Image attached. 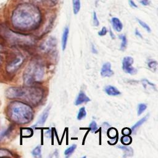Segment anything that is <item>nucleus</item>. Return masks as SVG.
Returning a JSON list of instances; mask_svg holds the SVG:
<instances>
[{
	"label": "nucleus",
	"mask_w": 158,
	"mask_h": 158,
	"mask_svg": "<svg viewBox=\"0 0 158 158\" xmlns=\"http://www.w3.org/2000/svg\"><path fill=\"white\" fill-rule=\"evenodd\" d=\"M40 13L33 6L24 4L14 11L12 22L15 27L21 29H28L38 23Z\"/></svg>",
	"instance_id": "f257e3e1"
},
{
	"label": "nucleus",
	"mask_w": 158,
	"mask_h": 158,
	"mask_svg": "<svg viewBox=\"0 0 158 158\" xmlns=\"http://www.w3.org/2000/svg\"><path fill=\"white\" fill-rule=\"evenodd\" d=\"M8 115L14 122L19 124H27L32 120L33 110L27 104L14 101L9 106Z\"/></svg>",
	"instance_id": "f03ea898"
},
{
	"label": "nucleus",
	"mask_w": 158,
	"mask_h": 158,
	"mask_svg": "<svg viewBox=\"0 0 158 158\" xmlns=\"http://www.w3.org/2000/svg\"><path fill=\"white\" fill-rule=\"evenodd\" d=\"M6 95L9 98H22L32 104H37L43 98V91L37 88L11 87L7 89Z\"/></svg>",
	"instance_id": "7ed1b4c3"
},
{
	"label": "nucleus",
	"mask_w": 158,
	"mask_h": 158,
	"mask_svg": "<svg viewBox=\"0 0 158 158\" xmlns=\"http://www.w3.org/2000/svg\"><path fill=\"white\" fill-rule=\"evenodd\" d=\"M44 75L43 66L36 62L29 64L23 74L24 83L30 85L34 82L40 81L43 80Z\"/></svg>",
	"instance_id": "20e7f679"
},
{
	"label": "nucleus",
	"mask_w": 158,
	"mask_h": 158,
	"mask_svg": "<svg viewBox=\"0 0 158 158\" xmlns=\"http://www.w3.org/2000/svg\"><path fill=\"white\" fill-rule=\"evenodd\" d=\"M134 62L133 58L130 56H126L122 60V69L127 73L131 75L136 73L137 70L135 68L132 67V64Z\"/></svg>",
	"instance_id": "39448f33"
},
{
	"label": "nucleus",
	"mask_w": 158,
	"mask_h": 158,
	"mask_svg": "<svg viewBox=\"0 0 158 158\" xmlns=\"http://www.w3.org/2000/svg\"><path fill=\"white\" fill-rule=\"evenodd\" d=\"M50 108H51V106H48L46 109L43 110L42 114L41 115V116L40 117L38 122L36 123V124L33 126V127H41L43 126L44 125V123L46 122L49 114V110H50Z\"/></svg>",
	"instance_id": "423d86ee"
},
{
	"label": "nucleus",
	"mask_w": 158,
	"mask_h": 158,
	"mask_svg": "<svg viewBox=\"0 0 158 158\" xmlns=\"http://www.w3.org/2000/svg\"><path fill=\"white\" fill-rule=\"evenodd\" d=\"M114 72L111 69V64L110 62L104 63L101 69V75L103 77H110L114 75Z\"/></svg>",
	"instance_id": "0eeeda50"
},
{
	"label": "nucleus",
	"mask_w": 158,
	"mask_h": 158,
	"mask_svg": "<svg viewBox=\"0 0 158 158\" xmlns=\"http://www.w3.org/2000/svg\"><path fill=\"white\" fill-rule=\"evenodd\" d=\"M91 99L89 97H88L84 91H80L76 98V100L75 101V104L76 106H78L80 104H81L82 103L88 102L90 101Z\"/></svg>",
	"instance_id": "6e6552de"
},
{
	"label": "nucleus",
	"mask_w": 158,
	"mask_h": 158,
	"mask_svg": "<svg viewBox=\"0 0 158 158\" xmlns=\"http://www.w3.org/2000/svg\"><path fill=\"white\" fill-rule=\"evenodd\" d=\"M23 60V58L20 56H19L17 58H15V60L8 65L7 70L9 72H14V70H17L22 63Z\"/></svg>",
	"instance_id": "1a4fd4ad"
},
{
	"label": "nucleus",
	"mask_w": 158,
	"mask_h": 158,
	"mask_svg": "<svg viewBox=\"0 0 158 158\" xmlns=\"http://www.w3.org/2000/svg\"><path fill=\"white\" fill-rule=\"evenodd\" d=\"M104 91L106 93V94L109 96H115L120 94V91H118V89H117L116 87L112 85H107L104 88Z\"/></svg>",
	"instance_id": "9d476101"
},
{
	"label": "nucleus",
	"mask_w": 158,
	"mask_h": 158,
	"mask_svg": "<svg viewBox=\"0 0 158 158\" xmlns=\"http://www.w3.org/2000/svg\"><path fill=\"white\" fill-rule=\"evenodd\" d=\"M111 23L113 28L118 32L121 31L123 29V24L122 22L117 17H112L111 19Z\"/></svg>",
	"instance_id": "9b49d317"
},
{
	"label": "nucleus",
	"mask_w": 158,
	"mask_h": 158,
	"mask_svg": "<svg viewBox=\"0 0 158 158\" xmlns=\"http://www.w3.org/2000/svg\"><path fill=\"white\" fill-rule=\"evenodd\" d=\"M69 33V28L68 27H66L64 30L62 36V48L63 51H64L66 48Z\"/></svg>",
	"instance_id": "f8f14e48"
},
{
	"label": "nucleus",
	"mask_w": 158,
	"mask_h": 158,
	"mask_svg": "<svg viewBox=\"0 0 158 158\" xmlns=\"http://www.w3.org/2000/svg\"><path fill=\"white\" fill-rule=\"evenodd\" d=\"M149 117V114H147L146 115H145L143 118H141L139 120H138L131 128V132H133V133H135L136 132V131L138 129V128L141 126L148 118Z\"/></svg>",
	"instance_id": "ddd939ff"
},
{
	"label": "nucleus",
	"mask_w": 158,
	"mask_h": 158,
	"mask_svg": "<svg viewBox=\"0 0 158 158\" xmlns=\"http://www.w3.org/2000/svg\"><path fill=\"white\" fill-rule=\"evenodd\" d=\"M118 148L124 151L125 154L123 157L131 156L133 154V151L131 147H129L127 146H118Z\"/></svg>",
	"instance_id": "4468645a"
},
{
	"label": "nucleus",
	"mask_w": 158,
	"mask_h": 158,
	"mask_svg": "<svg viewBox=\"0 0 158 158\" xmlns=\"http://www.w3.org/2000/svg\"><path fill=\"white\" fill-rule=\"evenodd\" d=\"M72 7L73 12L75 15H77L81 8V2L80 0H72Z\"/></svg>",
	"instance_id": "2eb2a0df"
},
{
	"label": "nucleus",
	"mask_w": 158,
	"mask_h": 158,
	"mask_svg": "<svg viewBox=\"0 0 158 158\" xmlns=\"http://www.w3.org/2000/svg\"><path fill=\"white\" fill-rule=\"evenodd\" d=\"M55 38L54 39H49V40L48 41H46V44L44 45V48H43V49L44 51L45 50H50L49 49L53 48L55 46Z\"/></svg>",
	"instance_id": "dca6fc26"
},
{
	"label": "nucleus",
	"mask_w": 158,
	"mask_h": 158,
	"mask_svg": "<svg viewBox=\"0 0 158 158\" xmlns=\"http://www.w3.org/2000/svg\"><path fill=\"white\" fill-rule=\"evenodd\" d=\"M76 148H77V145L76 144H73V145L70 146V147H69L68 148H67L64 151L65 156L66 157H70L72 154V153L75 151Z\"/></svg>",
	"instance_id": "f3484780"
},
{
	"label": "nucleus",
	"mask_w": 158,
	"mask_h": 158,
	"mask_svg": "<svg viewBox=\"0 0 158 158\" xmlns=\"http://www.w3.org/2000/svg\"><path fill=\"white\" fill-rule=\"evenodd\" d=\"M86 112L85 110V107H82L80 109V110L78 112L77 118L78 120H82L83 118H84L86 117Z\"/></svg>",
	"instance_id": "a211bd4d"
},
{
	"label": "nucleus",
	"mask_w": 158,
	"mask_h": 158,
	"mask_svg": "<svg viewBox=\"0 0 158 158\" xmlns=\"http://www.w3.org/2000/svg\"><path fill=\"white\" fill-rule=\"evenodd\" d=\"M119 38L122 40V43L120 44V49L122 51H124L127 46V39L125 35H121L119 36Z\"/></svg>",
	"instance_id": "6ab92c4d"
},
{
	"label": "nucleus",
	"mask_w": 158,
	"mask_h": 158,
	"mask_svg": "<svg viewBox=\"0 0 158 158\" xmlns=\"http://www.w3.org/2000/svg\"><path fill=\"white\" fill-rule=\"evenodd\" d=\"M32 155L35 157H41V146H37L31 152Z\"/></svg>",
	"instance_id": "aec40b11"
},
{
	"label": "nucleus",
	"mask_w": 158,
	"mask_h": 158,
	"mask_svg": "<svg viewBox=\"0 0 158 158\" xmlns=\"http://www.w3.org/2000/svg\"><path fill=\"white\" fill-rule=\"evenodd\" d=\"M107 135L110 139H114L117 136V130L115 128H110L108 130Z\"/></svg>",
	"instance_id": "412c9836"
},
{
	"label": "nucleus",
	"mask_w": 158,
	"mask_h": 158,
	"mask_svg": "<svg viewBox=\"0 0 158 158\" xmlns=\"http://www.w3.org/2000/svg\"><path fill=\"white\" fill-rule=\"evenodd\" d=\"M147 109V105L143 103H140L138 104V115H141V114L143 112H144L145 111V110Z\"/></svg>",
	"instance_id": "4be33fe9"
},
{
	"label": "nucleus",
	"mask_w": 158,
	"mask_h": 158,
	"mask_svg": "<svg viewBox=\"0 0 158 158\" xmlns=\"http://www.w3.org/2000/svg\"><path fill=\"white\" fill-rule=\"evenodd\" d=\"M33 133V131L30 128H24L22 129L21 130V134L22 136L23 137H29Z\"/></svg>",
	"instance_id": "5701e85b"
},
{
	"label": "nucleus",
	"mask_w": 158,
	"mask_h": 158,
	"mask_svg": "<svg viewBox=\"0 0 158 158\" xmlns=\"http://www.w3.org/2000/svg\"><path fill=\"white\" fill-rule=\"evenodd\" d=\"M121 141L123 144L128 145V144H130L131 143L132 139L129 135H124L122 137Z\"/></svg>",
	"instance_id": "b1692460"
},
{
	"label": "nucleus",
	"mask_w": 158,
	"mask_h": 158,
	"mask_svg": "<svg viewBox=\"0 0 158 158\" xmlns=\"http://www.w3.org/2000/svg\"><path fill=\"white\" fill-rule=\"evenodd\" d=\"M136 20H137L138 22L139 23V25H140L143 28H144L148 33H150V32L151 31V28L149 27V26L146 23H145L144 22L142 21L141 20H140V19H136Z\"/></svg>",
	"instance_id": "393cba45"
},
{
	"label": "nucleus",
	"mask_w": 158,
	"mask_h": 158,
	"mask_svg": "<svg viewBox=\"0 0 158 158\" xmlns=\"http://www.w3.org/2000/svg\"><path fill=\"white\" fill-rule=\"evenodd\" d=\"M148 65L150 69L152 70L153 71H155L157 69V62L156 60H151L148 63Z\"/></svg>",
	"instance_id": "a878e982"
},
{
	"label": "nucleus",
	"mask_w": 158,
	"mask_h": 158,
	"mask_svg": "<svg viewBox=\"0 0 158 158\" xmlns=\"http://www.w3.org/2000/svg\"><path fill=\"white\" fill-rule=\"evenodd\" d=\"M89 130L92 131V132H95L97 130H98V126H97V123L95 121L93 120L89 125Z\"/></svg>",
	"instance_id": "bb28decb"
},
{
	"label": "nucleus",
	"mask_w": 158,
	"mask_h": 158,
	"mask_svg": "<svg viewBox=\"0 0 158 158\" xmlns=\"http://www.w3.org/2000/svg\"><path fill=\"white\" fill-rule=\"evenodd\" d=\"M93 25L95 27H98L99 25V22L98 19L97 15L96 12H93Z\"/></svg>",
	"instance_id": "cd10ccee"
},
{
	"label": "nucleus",
	"mask_w": 158,
	"mask_h": 158,
	"mask_svg": "<svg viewBox=\"0 0 158 158\" xmlns=\"http://www.w3.org/2000/svg\"><path fill=\"white\" fill-rule=\"evenodd\" d=\"M107 33V30L106 27H103L102 28V29L101 30V31H99L98 32V35H99V36H102L106 35Z\"/></svg>",
	"instance_id": "c85d7f7f"
},
{
	"label": "nucleus",
	"mask_w": 158,
	"mask_h": 158,
	"mask_svg": "<svg viewBox=\"0 0 158 158\" xmlns=\"http://www.w3.org/2000/svg\"><path fill=\"white\" fill-rule=\"evenodd\" d=\"M10 153L5 149H0V156H10Z\"/></svg>",
	"instance_id": "c756f323"
},
{
	"label": "nucleus",
	"mask_w": 158,
	"mask_h": 158,
	"mask_svg": "<svg viewBox=\"0 0 158 158\" xmlns=\"http://www.w3.org/2000/svg\"><path fill=\"white\" fill-rule=\"evenodd\" d=\"M131 133V129H129L128 128H125L122 130V133L124 135H130Z\"/></svg>",
	"instance_id": "7c9ffc66"
},
{
	"label": "nucleus",
	"mask_w": 158,
	"mask_h": 158,
	"mask_svg": "<svg viewBox=\"0 0 158 158\" xmlns=\"http://www.w3.org/2000/svg\"><path fill=\"white\" fill-rule=\"evenodd\" d=\"M150 3H151V1L149 0H140V4L144 6L149 5Z\"/></svg>",
	"instance_id": "2f4dec72"
},
{
	"label": "nucleus",
	"mask_w": 158,
	"mask_h": 158,
	"mask_svg": "<svg viewBox=\"0 0 158 158\" xmlns=\"http://www.w3.org/2000/svg\"><path fill=\"white\" fill-rule=\"evenodd\" d=\"M129 4L130 6L132 7H135V8L137 7V5L135 4V2L133 0H129Z\"/></svg>",
	"instance_id": "473e14b6"
},
{
	"label": "nucleus",
	"mask_w": 158,
	"mask_h": 158,
	"mask_svg": "<svg viewBox=\"0 0 158 158\" xmlns=\"http://www.w3.org/2000/svg\"><path fill=\"white\" fill-rule=\"evenodd\" d=\"M91 51H92V52L94 53V54H97V53H98V51H97V50L96 49L95 46H94V44H92V45H91Z\"/></svg>",
	"instance_id": "72a5a7b5"
},
{
	"label": "nucleus",
	"mask_w": 158,
	"mask_h": 158,
	"mask_svg": "<svg viewBox=\"0 0 158 158\" xmlns=\"http://www.w3.org/2000/svg\"><path fill=\"white\" fill-rule=\"evenodd\" d=\"M135 35H136V36H138V37H140V38H143V36H142V35H141V34L140 33V32L138 31V30H137V29H136L135 30Z\"/></svg>",
	"instance_id": "f704fd0d"
},
{
	"label": "nucleus",
	"mask_w": 158,
	"mask_h": 158,
	"mask_svg": "<svg viewBox=\"0 0 158 158\" xmlns=\"http://www.w3.org/2000/svg\"><path fill=\"white\" fill-rule=\"evenodd\" d=\"M110 36H111V38H112V39L115 38V36L114 35V34L112 33V31H111V30H110Z\"/></svg>",
	"instance_id": "c9c22d12"
},
{
	"label": "nucleus",
	"mask_w": 158,
	"mask_h": 158,
	"mask_svg": "<svg viewBox=\"0 0 158 158\" xmlns=\"http://www.w3.org/2000/svg\"><path fill=\"white\" fill-rule=\"evenodd\" d=\"M1 45H0V51H1Z\"/></svg>",
	"instance_id": "e433bc0d"
}]
</instances>
